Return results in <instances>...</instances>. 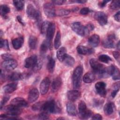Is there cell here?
<instances>
[{
	"label": "cell",
	"instance_id": "1",
	"mask_svg": "<svg viewBox=\"0 0 120 120\" xmlns=\"http://www.w3.org/2000/svg\"><path fill=\"white\" fill-rule=\"evenodd\" d=\"M43 112L46 113H52L60 112V108L57 105L54 100H50L46 102H44L41 110Z\"/></svg>",
	"mask_w": 120,
	"mask_h": 120
},
{
	"label": "cell",
	"instance_id": "2",
	"mask_svg": "<svg viewBox=\"0 0 120 120\" xmlns=\"http://www.w3.org/2000/svg\"><path fill=\"white\" fill-rule=\"evenodd\" d=\"M83 68L81 66H77L74 70L72 75V82L74 88L77 89L81 86Z\"/></svg>",
	"mask_w": 120,
	"mask_h": 120
},
{
	"label": "cell",
	"instance_id": "3",
	"mask_svg": "<svg viewBox=\"0 0 120 120\" xmlns=\"http://www.w3.org/2000/svg\"><path fill=\"white\" fill-rule=\"evenodd\" d=\"M78 110L79 117L82 119H87L91 116V112L87 109L85 103L83 101H81L79 104Z\"/></svg>",
	"mask_w": 120,
	"mask_h": 120
},
{
	"label": "cell",
	"instance_id": "4",
	"mask_svg": "<svg viewBox=\"0 0 120 120\" xmlns=\"http://www.w3.org/2000/svg\"><path fill=\"white\" fill-rule=\"evenodd\" d=\"M90 65L93 71L95 73L98 74L101 77L105 69L104 66L95 59H91L90 60Z\"/></svg>",
	"mask_w": 120,
	"mask_h": 120
},
{
	"label": "cell",
	"instance_id": "5",
	"mask_svg": "<svg viewBox=\"0 0 120 120\" xmlns=\"http://www.w3.org/2000/svg\"><path fill=\"white\" fill-rule=\"evenodd\" d=\"M72 30L77 35L81 36H84L89 34L86 26H83L80 22H75L71 25Z\"/></svg>",
	"mask_w": 120,
	"mask_h": 120
},
{
	"label": "cell",
	"instance_id": "6",
	"mask_svg": "<svg viewBox=\"0 0 120 120\" xmlns=\"http://www.w3.org/2000/svg\"><path fill=\"white\" fill-rule=\"evenodd\" d=\"M26 12L28 17L32 19H35L37 21H39L41 18L40 13L39 11L37 10L34 6L29 4L27 7Z\"/></svg>",
	"mask_w": 120,
	"mask_h": 120
},
{
	"label": "cell",
	"instance_id": "7",
	"mask_svg": "<svg viewBox=\"0 0 120 120\" xmlns=\"http://www.w3.org/2000/svg\"><path fill=\"white\" fill-rule=\"evenodd\" d=\"M43 10L46 16L49 18L53 17L56 15L55 9L52 3L47 2L44 4Z\"/></svg>",
	"mask_w": 120,
	"mask_h": 120
},
{
	"label": "cell",
	"instance_id": "8",
	"mask_svg": "<svg viewBox=\"0 0 120 120\" xmlns=\"http://www.w3.org/2000/svg\"><path fill=\"white\" fill-rule=\"evenodd\" d=\"M55 31V25L53 22H50L46 32V41L49 44V47L51 46V41L53 38Z\"/></svg>",
	"mask_w": 120,
	"mask_h": 120
},
{
	"label": "cell",
	"instance_id": "9",
	"mask_svg": "<svg viewBox=\"0 0 120 120\" xmlns=\"http://www.w3.org/2000/svg\"><path fill=\"white\" fill-rule=\"evenodd\" d=\"M4 110L8 114L13 116H17L21 112V110L19 107L12 104L6 106Z\"/></svg>",
	"mask_w": 120,
	"mask_h": 120
},
{
	"label": "cell",
	"instance_id": "10",
	"mask_svg": "<svg viewBox=\"0 0 120 120\" xmlns=\"http://www.w3.org/2000/svg\"><path fill=\"white\" fill-rule=\"evenodd\" d=\"M17 62L15 60L11 59L4 60L2 63L1 66L3 68L7 70H12L15 68L17 66Z\"/></svg>",
	"mask_w": 120,
	"mask_h": 120
},
{
	"label": "cell",
	"instance_id": "11",
	"mask_svg": "<svg viewBox=\"0 0 120 120\" xmlns=\"http://www.w3.org/2000/svg\"><path fill=\"white\" fill-rule=\"evenodd\" d=\"M95 18L99 24L102 26L105 25L107 22V16L103 12H98L95 14Z\"/></svg>",
	"mask_w": 120,
	"mask_h": 120
},
{
	"label": "cell",
	"instance_id": "12",
	"mask_svg": "<svg viewBox=\"0 0 120 120\" xmlns=\"http://www.w3.org/2000/svg\"><path fill=\"white\" fill-rule=\"evenodd\" d=\"M50 83V81L49 78L48 77L45 78L41 82L40 84V91L41 94L45 95L48 92L49 85Z\"/></svg>",
	"mask_w": 120,
	"mask_h": 120
},
{
	"label": "cell",
	"instance_id": "13",
	"mask_svg": "<svg viewBox=\"0 0 120 120\" xmlns=\"http://www.w3.org/2000/svg\"><path fill=\"white\" fill-rule=\"evenodd\" d=\"M95 89L98 94L102 97H105L106 94V84L103 82H98L95 84Z\"/></svg>",
	"mask_w": 120,
	"mask_h": 120
},
{
	"label": "cell",
	"instance_id": "14",
	"mask_svg": "<svg viewBox=\"0 0 120 120\" xmlns=\"http://www.w3.org/2000/svg\"><path fill=\"white\" fill-rule=\"evenodd\" d=\"M38 58L36 55H33L27 58L24 61V67L26 68H33L37 62Z\"/></svg>",
	"mask_w": 120,
	"mask_h": 120
},
{
	"label": "cell",
	"instance_id": "15",
	"mask_svg": "<svg viewBox=\"0 0 120 120\" xmlns=\"http://www.w3.org/2000/svg\"><path fill=\"white\" fill-rule=\"evenodd\" d=\"M11 104L15 105L19 107H26L28 105L27 102L26 100L21 97H17L13 99L11 102Z\"/></svg>",
	"mask_w": 120,
	"mask_h": 120
},
{
	"label": "cell",
	"instance_id": "16",
	"mask_svg": "<svg viewBox=\"0 0 120 120\" xmlns=\"http://www.w3.org/2000/svg\"><path fill=\"white\" fill-rule=\"evenodd\" d=\"M80 92L77 90H69L67 93L68 98L71 102L75 101L80 97Z\"/></svg>",
	"mask_w": 120,
	"mask_h": 120
},
{
	"label": "cell",
	"instance_id": "17",
	"mask_svg": "<svg viewBox=\"0 0 120 120\" xmlns=\"http://www.w3.org/2000/svg\"><path fill=\"white\" fill-rule=\"evenodd\" d=\"M62 85V80L60 77H57L55 78L52 83L51 86L52 91L53 92H57L59 90Z\"/></svg>",
	"mask_w": 120,
	"mask_h": 120
},
{
	"label": "cell",
	"instance_id": "18",
	"mask_svg": "<svg viewBox=\"0 0 120 120\" xmlns=\"http://www.w3.org/2000/svg\"><path fill=\"white\" fill-rule=\"evenodd\" d=\"M39 97V91L36 88H33L31 89L28 95V101L30 103H32L35 101Z\"/></svg>",
	"mask_w": 120,
	"mask_h": 120
},
{
	"label": "cell",
	"instance_id": "19",
	"mask_svg": "<svg viewBox=\"0 0 120 120\" xmlns=\"http://www.w3.org/2000/svg\"><path fill=\"white\" fill-rule=\"evenodd\" d=\"M76 49L78 53L80 54H90L94 52V50L93 49L89 48L87 47L82 45L78 46Z\"/></svg>",
	"mask_w": 120,
	"mask_h": 120
},
{
	"label": "cell",
	"instance_id": "20",
	"mask_svg": "<svg viewBox=\"0 0 120 120\" xmlns=\"http://www.w3.org/2000/svg\"><path fill=\"white\" fill-rule=\"evenodd\" d=\"M100 42L99 36L97 34H93L91 35L88 39V43L91 46L97 47Z\"/></svg>",
	"mask_w": 120,
	"mask_h": 120
},
{
	"label": "cell",
	"instance_id": "21",
	"mask_svg": "<svg viewBox=\"0 0 120 120\" xmlns=\"http://www.w3.org/2000/svg\"><path fill=\"white\" fill-rule=\"evenodd\" d=\"M114 38L112 35H110L103 42V45L104 47L107 48H112L114 47Z\"/></svg>",
	"mask_w": 120,
	"mask_h": 120
},
{
	"label": "cell",
	"instance_id": "22",
	"mask_svg": "<svg viewBox=\"0 0 120 120\" xmlns=\"http://www.w3.org/2000/svg\"><path fill=\"white\" fill-rule=\"evenodd\" d=\"M66 110L68 114L70 116H74L77 114L76 107L74 104L72 103L69 102L67 104Z\"/></svg>",
	"mask_w": 120,
	"mask_h": 120
},
{
	"label": "cell",
	"instance_id": "23",
	"mask_svg": "<svg viewBox=\"0 0 120 120\" xmlns=\"http://www.w3.org/2000/svg\"><path fill=\"white\" fill-rule=\"evenodd\" d=\"M17 87V84L16 83H11L5 85L3 88L4 91L6 93H11L15 91Z\"/></svg>",
	"mask_w": 120,
	"mask_h": 120
},
{
	"label": "cell",
	"instance_id": "24",
	"mask_svg": "<svg viewBox=\"0 0 120 120\" xmlns=\"http://www.w3.org/2000/svg\"><path fill=\"white\" fill-rule=\"evenodd\" d=\"M12 45L14 49L17 50L20 49L23 43V38L22 37L15 38L12 41Z\"/></svg>",
	"mask_w": 120,
	"mask_h": 120
},
{
	"label": "cell",
	"instance_id": "25",
	"mask_svg": "<svg viewBox=\"0 0 120 120\" xmlns=\"http://www.w3.org/2000/svg\"><path fill=\"white\" fill-rule=\"evenodd\" d=\"M67 54V50L65 47H62L60 48L57 52V57L58 59L62 62Z\"/></svg>",
	"mask_w": 120,
	"mask_h": 120
},
{
	"label": "cell",
	"instance_id": "26",
	"mask_svg": "<svg viewBox=\"0 0 120 120\" xmlns=\"http://www.w3.org/2000/svg\"><path fill=\"white\" fill-rule=\"evenodd\" d=\"M114 111V105L112 103H106L104 107V111L106 115H109L112 113Z\"/></svg>",
	"mask_w": 120,
	"mask_h": 120
},
{
	"label": "cell",
	"instance_id": "27",
	"mask_svg": "<svg viewBox=\"0 0 120 120\" xmlns=\"http://www.w3.org/2000/svg\"><path fill=\"white\" fill-rule=\"evenodd\" d=\"M95 77V75L93 73L88 72L84 75L83 77V81L85 83H91L94 80Z\"/></svg>",
	"mask_w": 120,
	"mask_h": 120
},
{
	"label": "cell",
	"instance_id": "28",
	"mask_svg": "<svg viewBox=\"0 0 120 120\" xmlns=\"http://www.w3.org/2000/svg\"><path fill=\"white\" fill-rule=\"evenodd\" d=\"M63 62L66 66L69 67H72L74 66L75 63V60L73 57L67 54Z\"/></svg>",
	"mask_w": 120,
	"mask_h": 120
},
{
	"label": "cell",
	"instance_id": "29",
	"mask_svg": "<svg viewBox=\"0 0 120 120\" xmlns=\"http://www.w3.org/2000/svg\"><path fill=\"white\" fill-rule=\"evenodd\" d=\"M55 66V62L54 60L52 58H49L47 64V68L48 72L50 73H52L54 70Z\"/></svg>",
	"mask_w": 120,
	"mask_h": 120
},
{
	"label": "cell",
	"instance_id": "30",
	"mask_svg": "<svg viewBox=\"0 0 120 120\" xmlns=\"http://www.w3.org/2000/svg\"><path fill=\"white\" fill-rule=\"evenodd\" d=\"M29 47L31 49H35L36 47L37 43V38L35 36H30L29 38Z\"/></svg>",
	"mask_w": 120,
	"mask_h": 120
},
{
	"label": "cell",
	"instance_id": "31",
	"mask_svg": "<svg viewBox=\"0 0 120 120\" xmlns=\"http://www.w3.org/2000/svg\"><path fill=\"white\" fill-rule=\"evenodd\" d=\"M61 45V34L60 31H58L57 32L54 41V48L56 49H57L59 48Z\"/></svg>",
	"mask_w": 120,
	"mask_h": 120
},
{
	"label": "cell",
	"instance_id": "32",
	"mask_svg": "<svg viewBox=\"0 0 120 120\" xmlns=\"http://www.w3.org/2000/svg\"><path fill=\"white\" fill-rule=\"evenodd\" d=\"M23 78V75L18 72H14L9 76V79L11 81H17L22 79Z\"/></svg>",
	"mask_w": 120,
	"mask_h": 120
},
{
	"label": "cell",
	"instance_id": "33",
	"mask_svg": "<svg viewBox=\"0 0 120 120\" xmlns=\"http://www.w3.org/2000/svg\"><path fill=\"white\" fill-rule=\"evenodd\" d=\"M10 11V8L6 5H2L0 6V14L2 16H6Z\"/></svg>",
	"mask_w": 120,
	"mask_h": 120
},
{
	"label": "cell",
	"instance_id": "34",
	"mask_svg": "<svg viewBox=\"0 0 120 120\" xmlns=\"http://www.w3.org/2000/svg\"><path fill=\"white\" fill-rule=\"evenodd\" d=\"M13 4L15 8L18 10H22L24 8V2L20 0H15L13 1Z\"/></svg>",
	"mask_w": 120,
	"mask_h": 120
},
{
	"label": "cell",
	"instance_id": "35",
	"mask_svg": "<svg viewBox=\"0 0 120 120\" xmlns=\"http://www.w3.org/2000/svg\"><path fill=\"white\" fill-rule=\"evenodd\" d=\"M50 23V22H49L45 21L42 23L41 26V33H42V34L44 35L45 34H46L47 30L48 29Z\"/></svg>",
	"mask_w": 120,
	"mask_h": 120
},
{
	"label": "cell",
	"instance_id": "36",
	"mask_svg": "<svg viewBox=\"0 0 120 120\" xmlns=\"http://www.w3.org/2000/svg\"><path fill=\"white\" fill-rule=\"evenodd\" d=\"M49 48V45L46 40L43 41L40 46V52L41 54H44L47 51L48 48Z\"/></svg>",
	"mask_w": 120,
	"mask_h": 120
},
{
	"label": "cell",
	"instance_id": "37",
	"mask_svg": "<svg viewBox=\"0 0 120 120\" xmlns=\"http://www.w3.org/2000/svg\"><path fill=\"white\" fill-rule=\"evenodd\" d=\"M98 60L104 63H108L112 60V59L110 57L106 54H102L99 56Z\"/></svg>",
	"mask_w": 120,
	"mask_h": 120
},
{
	"label": "cell",
	"instance_id": "38",
	"mask_svg": "<svg viewBox=\"0 0 120 120\" xmlns=\"http://www.w3.org/2000/svg\"><path fill=\"white\" fill-rule=\"evenodd\" d=\"M110 7L111 9L114 10L119 9L120 7V1L119 0H113L110 4Z\"/></svg>",
	"mask_w": 120,
	"mask_h": 120
},
{
	"label": "cell",
	"instance_id": "39",
	"mask_svg": "<svg viewBox=\"0 0 120 120\" xmlns=\"http://www.w3.org/2000/svg\"><path fill=\"white\" fill-rule=\"evenodd\" d=\"M111 76L113 80H119L120 79V70L119 68L115 67Z\"/></svg>",
	"mask_w": 120,
	"mask_h": 120
},
{
	"label": "cell",
	"instance_id": "40",
	"mask_svg": "<svg viewBox=\"0 0 120 120\" xmlns=\"http://www.w3.org/2000/svg\"><path fill=\"white\" fill-rule=\"evenodd\" d=\"M0 47L1 48L3 47L6 49H9V46L8 40L1 39L0 40Z\"/></svg>",
	"mask_w": 120,
	"mask_h": 120
},
{
	"label": "cell",
	"instance_id": "41",
	"mask_svg": "<svg viewBox=\"0 0 120 120\" xmlns=\"http://www.w3.org/2000/svg\"><path fill=\"white\" fill-rule=\"evenodd\" d=\"M42 65V61L40 60H39L38 59V60L37 62L36 63V64H35V65L32 68L33 70L34 71H37L39 70L41 68Z\"/></svg>",
	"mask_w": 120,
	"mask_h": 120
},
{
	"label": "cell",
	"instance_id": "42",
	"mask_svg": "<svg viewBox=\"0 0 120 120\" xmlns=\"http://www.w3.org/2000/svg\"><path fill=\"white\" fill-rule=\"evenodd\" d=\"M44 102H38L35 104L33 106H32V109L35 111L38 110H41V107L43 104Z\"/></svg>",
	"mask_w": 120,
	"mask_h": 120
},
{
	"label": "cell",
	"instance_id": "43",
	"mask_svg": "<svg viewBox=\"0 0 120 120\" xmlns=\"http://www.w3.org/2000/svg\"><path fill=\"white\" fill-rule=\"evenodd\" d=\"M69 13V11L68 10L66 9H60L58 11V15L60 16H63V15H68Z\"/></svg>",
	"mask_w": 120,
	"mask_h": 120
},
{
	"label": "cell",
	"instance_id": "44",
	"mask_svg": "<svg viewBox=\"0 0 120 120\" xmlns=\"http://www.w3.org/2000/svg\"><path fill=\"white\" fill-rule=\"evenodd\" d=\"M80 14L82 15H87L90 12V10L88 8L84 7L82 8L80 10Z\"/></svg>",
	"mask_w": 120,
	"mask_h": 120
},
{
	"label": "cell",
	"instance_id": "45",
	"mask_svg": "<svg viewBox=\"0 0 120 120\" xmlns=\"http://www.w3.org/2000/svg\"><path fill=\"white\" fill-rule=\"evenodd\" d=\"M1 57L4 60H8L9 59H13L12 55L11 54H9L8 53H6V54H3L1 55Z\"/></svg>",
	"mask_w": 120,
	"mask_h": 120
},
{
	"label": "cell",
	"instance_id": "46",
	"mask_svg": "<svg viewBox=\"0 0 120 120\" xmlns=\"http://www.w3.org/2000/svg\"><path fill=\"white\" fill-rule=\"evenodd\" d=\"M9 96H5L3 98V99L2 100V101L0 102V108L1 109L2 107V106L9 100Z\"/></svg>",
	"mask_w": 120,
	"mask_h": 120
},
{
	"label": "cell",
	"instance_id": "47",
	"mask_svg": "<svg viewBox=\"0 0 120 120\" xmlns=\"http://www.w3.org/2000/svg\"><path fill=\"white\" fill-rule=\"evenodd\" d=\"M38 119H41V120H46V119H48L49 118L47 117V113L43 112L42 113H41L38 115Z\"/></svg>",
	"mask_w": 120,
	"mask_h": 120
},
{
	"label": "cell",
	"instance_id": "48",
	"mask_svg": "<svg viewBox=\"0 0 120 120\" xmlns=\"http://www.w3.org/2000/svg\"><path fill=\"white\" fill-rule=\"evenodd\" d=\"M65 2V0H52V3L53 4H56L57 5H62L64 2Z\"/></svg>",
	"mask_w": 120,
	"mask_h": 120
},
{
	"label": "cell",
	"instance_id": "49",
	"mask_svg": "<svg viewBox=\"0 0 120 120\" xmlns=\"http://www.w3.org/2000/svg\"><path fill=\"white\" fill-rule=\"evenodd\" d=\"M92 119L100 120L102 119V117L101 115H100L99 114H96L92 117Z\"/></svg>",
	"mask_w": 120,
	"mask_h": 120
},
{
	"label": "cell",
	"instance_id": "50",
	"mask_svg": "<svg viewBox=\"0 0 120 120\" xmlns=\"http://www.w3.org/2000/svg\"><path fill=\"white\" fill-rule=\"evenodd\" d=\"M114 19L119 22L120 21V11H118L116 14H115V15H114Z\"/></svg>",
	"mask_w": 120,
	"mask_h": 120
},
{
	"label": "cell",
	"instance_id": "51",
	"mask_svg": "<svg viewBox=\"0 0 120 120\" xmlns=\"http://www.w3.org/2000/svg\"><path fill=\"white\" fill-rule=\"evenodd\" d=\"M112 54L113 55V57H114V58L117 60H118L120 58V53L118 52L117 51H114L112 52Z\"/></svg>",
	"mask_w": 120,
	"mask_h": 120
},
{
	"label": "cell",
	"instance_id": "52",
	"mask_svg": "<svg viewBox=\"0 0 120 120\" xmlns=\"http://www.w3.org/2000/svg\"><path fill=\"white\" fill-rule=\"evenodd\" d=\"M119 89H119V88H114V90L112 91L111 95H112V97L113 98H114L115 97V96L116 95L117 92L119 91Z\"/></svg>",
	"mask_w": 120,
	"mask_h": 120
},
{
	"label": "cell",
	"instance_id": "53",
	"mask_svg": "<svg viewBox=\"0 0 120 120\" xmlns=\"http://www.w3.org/2000/svg\"><path fill=\"white\" fill-rule=\"evenodd\" d=\"M109 1H109V0H104V1H103L101 2V3L99 4L100 7H104L106 5V3H107V2H108Z\"/></svg>",
	"mask_w": 120,
	"mask_h": 120
},
{
	"label": "cell",
	"instance_id": "54",
	"mask_svg": "<svg viewBox=\"0 0 120 120\" xmlns=\"http://www.w3.org/2000/svg\"><path fill=\"white\" fill-rule=\"evenodd\" d=\"M17 19L18 20V21L20 23H21L22 25H24V22H23V21L22 20V18H21V17L20 16H17Z\"/></svg>",
	"mask_w": 120,
	"mask_h": 120
},
{
	"label": "cell",
	"instance_id": "55",
	"mask_svg": "<svg viewBox=\"0 0 120 120\" xmlns=\"http://www.w3.org/2000/svg\"><path fill=\"white\" fill-rule=\"evenodd\" d=\"M73 2H77V3H84L87 2L86 0H74L73 1Z\"/></svg>",
	"mask_w": 120,
	"mask_h": 120
}]
</instances>
